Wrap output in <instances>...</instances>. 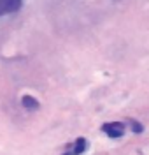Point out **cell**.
<instances>
[{"instance_id":"1","label":"cell","mask_w":149,"mask_h":155,"mask_svg":"<svg viewBox=\"0 0 149 155\" xmlns=\"http://www.w3.org/2000/svg\"><path fill=\"white\" fill-rule=\"evenodd\" d=\"M21 4L23 0H0V16L18 12L21 9Z\"/></svg>"},{"instance_id":"2","label":"cell","mask_w":149,"mask_h":155,"mask_svg":"<svg viewBox=\"0 0 149 155\" xmlns=\"http://www.w3.org/2000/svg\"><path fill=\"white\" fill-rule=\"evenodd\" d=\"M102 130H104L107 136H110V137H121V136L125 134V127H123L121 122H110V124H105V125L102 127Z\"/></svg>"},{"instance_id":"5","label":"cell","mask_w":149,"mask_h":155,"mask_svg":"<svg viewBox=\"0 0 149 155\" xmlns=\"http://www.w3.org/2000/svg\"><path fill=\"white\" fill-rule=\"evenodd\" d=\"M132 130H133V132H137V134H139V132H142V130H144V127L140 125L139 122H133V124H132Z\"/></svg>"},{"instance_id":"4","label":"cell","mask_w":149,"mask_h":155,"mask_svg":"<svg viewBox=\"0 0 149 155\" xmlns=\"http://www.w3.org/2000/svg\"><path fill=\"white\" fill-rule=\"evenodd\" d=\"M84 150H86V139L81 137V139L76 141V148L72 150V155H79V153H82Z\"/></svg>"},{"instance_id":"3","label":"cell","mask_w":149,"mask_h":155,"mask_svg":"<svg viewBox=\"0 0 149 155\" xmlns=\"http://www.w3.org/2000/svg\"><path fill=\"white\" fill-rule=\"evenodd\" d=\"M21 104L26 109H39V101L33 99L32 95H23L21 97Z\"/></svg>"}]
</instances>
